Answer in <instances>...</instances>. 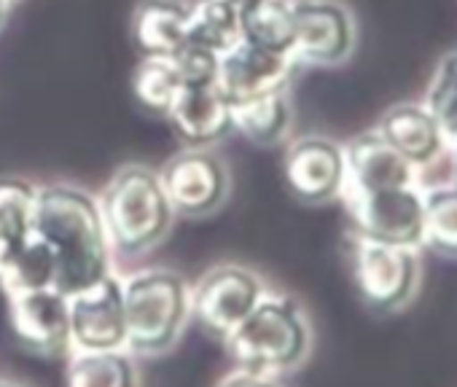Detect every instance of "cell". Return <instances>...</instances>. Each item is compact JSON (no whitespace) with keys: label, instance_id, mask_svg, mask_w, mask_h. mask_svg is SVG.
<instances>
[{"label":"cell","instance_id":"cell-1","mask_svg":"<svg viewBox=\"0 0 457 387\" xmlns=\"http://www.w3.org/2000/svg\"><path fill=\"white\" fill-rule=\"evenodd\" d=\"M33 229L52 248L57 261V288L81 291L113 272V245L97 197L81 185H36Z\"/></svg>","mask_w":457,"mask_h":387},{"label":"cell","instance_id":"cell-2","mask_svg":"<svg viewBox=\"0 0 457 387\" xmlns=\"http://www.w3.org/2000/svg\"><path fill=\"white\" fill-rule=\"evenodd\" d=\"M97 205L116 259L148 253L167 237L175 221L159 169L145 164L119 167L97 194Z\"/></svg>","mask_w":457,"mask_h":387},{"label":"cell","instance_id":"cell-3","mask_svg":"<svg viewBox=\"0 0 457 387\" xmlns=\"http://www.w3.org/2000/svg\"><path fill=\"white\" fill-rule=\"evenodd\" d=\"M235 363L264 368L275 376H286L304 366L312 350V325L307 312L294 296L267 293L245 315V320L223 339Z\"/></svg>","mask_w":457,"mask_h":387},{"label":"cell","instance_id":"cell-4","mask_svg":"<svg viewBox=\"0 0 457 387\" xmlns=\"http://www.w3.org/2000/svg\"><path fill=\"white\" fill-rule=\"evenodd\" d=\"M127 350L162 355L191 320V285L172 269H140L121 277Z\"/></svg>","mask_w":457,"mask_h":387},{"label":"cell","instance_id":"cell-5","mask_svg":"<svg viewBox=\"0 0 457 387\" xmlns=\"http://www.w3.org/2000/svg\"><path fill=\"white\" fill-rule=\"evenodd\" d=\"M345 251H347V264L355 291L371 312L377 315L398 312L420 291V280H422L420 248L371 240L350 229L345 240Z\"/></svg>","mask_w":457,"mask_h":387},{"label":"cell","instance_id":"cell-6","mask_svg":"<svg viewBox=\"0 0 457 387\" xmlns=\"http://www.w3.org/2000/svg\"><path fill=\"white\" fill-rule=\"evenodd\" d=\"M345 205L353 232L422 251L425 237V185H401L385 191H345Z\"/></svg>","mask_w":457,"mask_h":387},{"label":"cell","instance_id":"cell-7","mask_svg":"<svg viewBox=\"0 0 457 387\" xmlns=\"http://www.w3.org/2000/svg\"><path fill=\"white\" fill-rule=\"evenodd\" d=\"M264 293L267 285L253 269L240 264L212 267L191 285V320L204 333L223 342Z\"/></svg>","mask_w":457,"mask_h":387},{"label":"cell","instance_id":"cell-8","mask_svg":"<svg viewBox=\"0 0 457 387\" xmlns=\"http://www.w3.org/2000/svg\"><path fill=\"white\" fill-rule=\"evenodd\" d=\"M294 46L299 68H337L358 44V25L342 0H291Z\"/></svg>","mask_w":457,"mask_h":387},{"label":"cell","instance_id":"cell-9","mask_svg":"<svg viewBox=\"0 0 457 387\" xmlns=\"http://www.w3.org/2000/svg\"><path fill=\"white\" fill-rule=\"evenodd\" d=\"M159 180L175 216L204 218L215 213L228 194V167L210 148H186L162 169Z\"/></svg>","mask_w":457,"mask_h":387},{"label":"cell","instance_id":"cell-10","mask_svg":"<svg viewBox=\"0 0 457 387\" xmlns=\"http://www.w3.org/2000/svg\"><path fill=\"white\" fill-rule=\"evenodd\" d=\"M345 175V145L331 137L304 135L291 140L283 153L286 185L304 205H326L339 200Z\"/></svg>","mask_w":457,"mask_h":387},{"label":"cell","instance_id":"cell-11","mask_svg":"<svg viewBox=\"0 0 457 387\" xmlns=\"http://www.w3.org/2000/svg\"><path fill=\"white\" fill-rule=\"evenodd\" d=\"M71 350H121L127 347V317L121 277L116 272L68 293Z\"/></svg>","mask_w":457,"mask_h":387},{"label":"cell","instance_id":"cell-12","mask_svg":"<svg viewBox=\"0 0 457 387\" xmlns=\"http://www.w3.org/2000/svg\"><path fill=\"white\" fill-rule=\"evenodd\" d=\"M299 65L291 54L262 49L243 38L232 52L218 57V89L228 103L253 100L270 92H283L291 86Z\"/></svg>","mask_w":457,"mask_h":387},{"label":"cell","instance_id":"cell-13","mask_svg":"<svg viewBox=\"0 0 457 387\" xmlns=\"http://www.w3.org/2000/svg\"><path fill=\"white\" fill-rule=\"evenodd\" d=\"M9 320L17 339L41 355L71 352V312L68 293L60 288H33L6 296Z\"/></svg>","mask_w":457,"mask_h":387},{"label":"cell","instance_id":"cell-14","mask_svg":"<svg viewBox=\"0 0 457 387\" xmlns=\"http://www.w3.org/2000/svg\"><path fill=\"white\" fill-rule=\"evenodd\" d=\"M374 129L420 172L422 185H425L428 172L446 167L449 143L422 103L390 105Z\"/></svg>","mask_w":457,"mask_h":387},{"label":"cell","instance_id":"cell-15","mask_svg":"<svg viewBox=\"0 0 457 387\" xmlns=\"http://www.w3.org/2000/svg\"><path fill=\"white\" fill-rule=\"evenodd\" d=\"M345 191H385L422 183L420 172L377 132L366 129L345 143Z\"/></svg>","mask_w":457,"mask_h":387},{"label":"cell","instance_id":"cell-16","mask_svg":"<svg viewBox=\"0 0 457 387\" xmlns=\"http://www.w3.org/2000/svg\"><path fill=\"white\" fill-rule=\"evenodd\" d=\"M167 119L186 148H210L235 132L232 103L218 89V84L183 86L170 105Z\"/></svg>","mask_w":457,"mask_h":387},{"label":"cell","instance_id":"cell-17","mask_svg":"<svg viewBox=\"0 0 457 387\" xmlns=\"http://www.w3.org/2000/svg\"><path fill=\"white\" fill-rule=\"evenodd\" d=\"M132 38L143 57H172L188 41V4L140 0L132 14Z\"/></svg>","mask_w":457,"mask_h":387},{"label":"cell","instance_id":"cell-18","mask_svg":"<svg viewBox=\"0 0 457 387\" xmlns=\"http://www.w3.org/2000/svg\"><path fill=\"white\" fill-rule=\"evenodd\" d=\"M232 113H235V132H240L256 145H280L294 127V108H291L288 89L235 103Z\"/></svg>","mask_w":457,"mask_h":387},{"label":"cell","instance_id":"cell-19","mask_svg":"<svg viewBox=\"0 0 457 387\" xmlns=\"http://www.w3.org/2000/svg\"><path fill=\"white\" fill-rule=\"evenodd\" d=\"M65 379L76 387H129L137 382L132 352L121 350H71Z\"/></svg>","mask_w":457,"mask_h":387},{"label":"cell","instance_id":"cell-20","mask_svg":"<svg viewBox=\"0 0 457 387\" xmlns=\"http://www.w3.org/2000/svg\"><path fill=\"white\" fill-rule=\"evenodd\" d=\"M243 17L220 4V0H191L188 4V41L212 52L226 54L243 44Z\"/></svg>","mask_w":457,"mask_h":387},{"label":"cell","instance_id":"cell-21","mask_svg":"<svg viewBox=\"0 0 457 387\" xmlns=\"http://www.w3.org/2000/svg\"><path fill=\"white\" fill-rule=\"evenodd\" d=\"M33 288H57V261L52 248L33 235L0 264V291L6 296Z\"/></svg>","mask_w":457,"mask_h":387},{"label":"cell","instance_id":"cell-22","mask_svg":"<svg viewBox=\"0 0 457 387\" xmlns=\"http://www.w3.org/2000/svg\"><path fill=\"white\" fill-rule=\"evenodd\" d=\"M36 185L25 177H0V264L33 235Z\"/></svg>","mask_w":457,"mask_h":387},{"label":"cell","instance_id":"cell-23","mask_svg":"<svg viewBox=\"0 0 457 387\" xmlns=\"http://www.w3.org/2000/svg\"><path fill=\"white\" fill-rule=\"evenodd\" d=\"M422 248L457 261V185H425V237Z\"/></svg>","mask_w":457,"mask_h":387},{"label":"cell","instance_id":"cell-24","mask_svg":"<svg viewBox=\"0 0 457 387\" xmlns=\"http://www.w3.org/2000/svg\"><path fill=\"white\" fill-rule=\"evenodd\" d=\"M243 36L245 41L291 54L294 46V9L291 0H259V4L243 17Z\"/></svg>","mask_w":457,"mask_h":387},{"label":"cell","instance_id":"cell-25","mask_svg":"<svg viewBox=\"0 0 457 387\" xmlns=\"http://www.w3.org/2000/svg\"><path fill=\"white\" fill-rule=\"evenodd\" d=\"M183 89L170 57H143L132 73V95L140 108L167 116L178 92Z\"/></svg>","mask_w":457,"mask_h":387},{"label":"cell","instance_id":"cell-26","mask_svg":"<svg viewBox=\"0 0 457 387\" xmlns=\"http://www.w3.org/2000/svg\"><path fill=\"white\" fill-rule=\"evenodd\" d=\"M420 103L436 119L446 143L457 140V49L446 52L436 62Z\"/></svg>","mask_w":457,"mask_h":387},{"label":"cell","instance_id":"cell-27","mask_svg":"<svg viewBox=\"0 0 457 387\" xmlns=\"http://www.w3.org/2000/svg\"><path fill=\"white\" fill-rule=\"evenodd\" d=\"M170 60L183 86H207L218 81V54L191 41H186Z\"/></svg>","mask_w":457,"mask_h":387},{"label":"cell","instance_id":"cell-28","mask_svg":"<svg viewBox=\"0 0 457 387\" xmlns=\"http://www.w3.org/2000/svg\"><path fill=\"white\" fill-rule=\"evenodd\" d=\"M218 382L220 384H275V382H283V379L275 376V374H270V371H264V368L245 366V363H235Z\"/></svg>","mask_w":457,"mask_h":387},{"label":"cell","instance_id":"cell-29","mask_svg":"<svg viewBox=\"0 0 457 387\" xmlns=\"http://www.w3.org/2000/svg\"><path fill=\"white\" fill-rule=\"evenodd\" d=\"M446 172H449V183L457 185V140L449 143V151H446Z\"/></svg>","mask_w":457,"mask_h":387},{"label":"cell","instance_id":"cell-30","mask_svg":"<svg viewBox=\"0 0 457 387\" xmlns=\"http://www.w3.org/2000/svg\"><path fill=\"white\" fill-rule=\"evenodd\" d=\"M220 4H226V6H232L240 17H245L256 4H259V0H220Z\"/></svg>","mask_w":457,"mask_h":387},{"label":"cell","instance_id":"cell-31","mask_svg":"<svg viewBox=\"0 0 457 387\" xmlns=\"http://www.w3.org/2000/svg\"><path fill=\"white\" fill-rule=\"evenodd\" d=\"M6 17H9V4L6 0H0V30H4V25H6Z\"/></svg>","mask_w":457,"mask_h":387},{"label":"cell","instance_id":"cell-32","mask_svg":"<svg viewBox=\"0 0 457 387\" xmlns=\"http://www.w3.org/2000/svg\"><path fill=\"white\" fill-rule=\"evenodd\" d=\"M6 4H9V6H12V4H17V0H6Z\"/></svg>","mask_w":457,"mask_h":387}]
</instances>
